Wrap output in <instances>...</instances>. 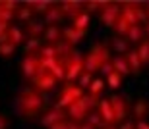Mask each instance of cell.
Segmentation results:
<instances>
[{"mask_svg":"<svg viewBox=\"0 0 149 129\" xmlns=\"http://www.w3.org/2000/svg\"><path fill=\"white\" fill-rule=\"evenodd\" d=\"M43 108V96L37 91H23L17 98V112L22 116H33Z\"/></svg>","mask_w":149,"mask_h":129,"instance_id":"6da1fadb","label":"cell"},{"mask_svg":"<svg viewBox=\"0 0 149 129\" xmlns=\"http://www.w3.org/2000/svg\"><path fill=\"white\" fill-rule=\"evenodd\" d=\"M109 62H111V60H109V48H107L105 45L97 43V45L91 48V52L85 56V69L95 73V71H99V69H103L105 64H109Z\"/></svg>","mask_w":149,"mask_h":129,"instance_id":"7a4b0ae2","label":"cell"},{"mask_svg":"<svg viewBox=\"0 0 149 129\" xmlns=\"http://www.w3.org/2000/svg\"><path fill=\"white\" fill-rule=\"evenodd\" d=\"M64 64H66V81L68 83H74V81L79 79V75L85 71V58H83L79 52H72V54L64 60Z\"/></svg>","mask_w":149,"mask_h":129,"instance_id":"3957f363","label":"cell"},{"mask_svg":"<svg viewBox=\"0 0 149 129\" xmlns=\"http://www.w3.org/2000/svg\"><path fill=\"white\" fill-rule=\"evenodd\" d=\"M79 98H83V89L79 85L68 83V85H64V89H62L60 96H58V106L60 108H70L74 102L79 100Z\"/></svg>","mask_w":149,"mask_h":129,"instance_id":"277c9868","label":"cell"},{"mask_svg":"<svg viewBox=\"0 0 149 129\" xmlns=\"http://www.w3.org/2000/svg\"><path fill=\"white\" fill-rule=\"evenodd\" d=\"M41 71H45V69H43V64H41V58H39V56L27 54V56L23 58V62H22V73H23V77L35 79Z\"/></svg>","mask_w":149,"mask_h":129,"instance_id":"5b68a950","label":"cell"},{"mask_svg":"<svg viewBox=\"0 0 149 129\" xmlns=\"http://www.w3.org/2000/svg\"><path fill=\"white\" fill-rule=\"evenodd\" d=\"M122 14H124L134 25H139V23L147 17L145 16V8H141V4H138V2H124V4H122Z\"/></svg>","mask_w":149,"mask_h":129,"instance_id":"8992f818","label":"cell"},{"mask_svg":"<svg viewBox=\"0 0 149 129\" xmlns=\"http://www.w3.org/2000/svg\"><path fill=\"white\" fill-rule=\"evenodd\" d=\"M56 81H58V79H56L50 71H47V69H45V71H41L37 77L33 79L35 91H37V93H49V91L54 89Z\"/></svg>","mask_w":149,"mask_h":129,"instance_id":"52a82bcc","label":"cell"},{"mask_svg":"<svg viewBox=\"0 0 149 129\" xmlns=\"http://www.w3.org/2000/svg\"><path fill=\"white\" fill-rule=\"evenodd\" d=\"M66 110H68V116H70V119H72V121H76V124L83 121V119L87 118V114H89V106H87L85 96H83V98H79V100H76L72 106L66 108Z\"/></svg>","mask_w":149,"mask_h":129,"instance_id":"ba28073f","label":"cell"},{"mask_svg":"<svg viewBox=\"0 0 149 129\" xmlns=\"http://www.w3.org/2000/svg\"><path fill=\"white\" fill-rule=\"evenodd\" d=\"M120 14H122L120 4H114V2H111V4L107 6L105 10L101 12V21L105 23L107 27H114L116 21H118V17H120Z\"/></svg>","mask_w":149,"mask_h":129,"instance_id":"9c48e42d","label":"cell"},{"mask_svg":"<svg viewBox=\"0 0 149 129\" xmlns=\"http://www.w3.org/2000/svg\"><path fill=\"white\" fill-rule=\"evenodd\" d=\"M60 121H64V112H62L60 106L50 108L49 112H47L43 118H41V124H43L47 129L52 127V125H56V124H60Z\"/></svg>","mask_w":149,"mask_h":129,"instance_id":"30bf717a","label":"cell"},{"mask_svg":"<svg viewBox=\"0 0 149 129\" xmlns=\"http://www.w3.org/2000/svg\"><path fill=\"white\" fill-rule=\"evenodd\" d=\"M99 114L103 121H105V127L107 125H114L116 124V118H114V110H112V104H111V98H105V100L99 102Z\"/></svg>","mask_w":149,"mask_h":129,"instance_id":"8fae6325","label":"cell"},{"mask_svg":"<svg viewBox=\"0 0 149 129\" xmlns=\"http://www.w3.org/2000/svg\"><path fill=\"white\" fill-rule=\"evenodd\" d=\"M17 12V2L14 0H2L0 2V23H10L12 16Z\"/></svg>","mask_w":149,"mask_h":129,"instance_id":"7c38bea8","label":"cell"},{"mask_svg":"<svg viewBox=\"0 0 149 129\" xmlns=\"http://www.w3.org/2000/svg\"><path fill=\"white\" fill-rule=\"evenodd\" d=\"M60 8H62V12H64V16L72 17V21L83 14L81 2H72V0H66V2H62V4H60Z\"/></svg>","mask_w":149,"mask_h":129,"instance_id":"4fadbf2b","label":"cell"},{"mask_svg":"<svg viewBox=\"0 0 149 129\" xmlns=\"http://www.w3.org/2000/svg\"><path fill=\"white\" fill-rule=\"evenodd\" d=\"M83 37H85V31H79V29L72 27V25L64 29V43L70 45V46L77 45L79 40H83Z\"/></svg>","mask_w":149,"mask_h":129,"instance_id":"5bb4252c","label":"cell"},{"mask_svg":"<svg viewBox=\"0 0 149 129\" xmlns=\"http://www.w3.org/2000/svg\"><path fill=\"white\" fill-rule=\"evenodd\" d=\"M45 39L49 40V45L54 46L56 43H60L64 39V29H60L58 25H49L47 31H45Z\"/></svg>","mask_w":149,"mask_h":129,"instance_id":"9a60e30c","label":"cell"},{"mask_svg":"<svg viewBox=\"0 0 149 129\" xmlns=\"http://www.w3.org/2000/svg\"><path fill=\"white\" fill-rule=\"evenodd\" d=\"M111 104H112V110H114L116 121H122V119L126 118V102H124V98L122 96H112Z\"/></svg>","mask_w":149,"mask_h":129,"instance_id":"2e32d148","label":"cell"},{"mask_svg":"<svg viewBox=\"0 0 149 129\" xmlns=\"http://www.w3.org/2000/svg\"><path fill=\"white\" fill-rule=\"evenodd\" d=\"M62 17H64V12H62V8H60V4L56 6V4H52L49 8V10L45 12V21L47 23H50V25H56V23L60 21Z\"/></svg>","mask_w":149,"mask_h":129,"instance_id":"e0dca14e","label":"cell"},{"mask_svg":"<svg viewBox=\"0 0 149 129\" xmlns=\"http://www.w3.org/2000/svg\"><path fill=\"white\" fill-rule=\"evenodd\" d=\"M6 43H10L12 46H19L23 43V33L22 29L16 27V25H10L8 29V35H6Z\"/></svg>","mask_w":149,"mask_h":129,"instance_id":"ac0fdd59","label":"cell"},{"mask_svg":"<svg viewBox=\"0 0 149 129\" xmlns=\"http://www.w3.org/2000/svg\"><path fill=\"white\" fill-rule=\"evenodd\" d=\"M126 60H128V66H130V71H132V73H139V71H141L143 62H141L138 50H130L126 54Z\"/></svg>","mask_w":149,"mask_h":129,"instance_id":"d6986e66","label":"cell"},{"mask_svg":"<svg viewBox=\"0 0 149 129\" xmlns=\"http://www.w3.org/2000/svg\"><path fill=\"white\" fill-rule=\"evenodd\" d=\"M111 62H112V66H114V71L120 73L122 77H124V75H128V73H132V71H130V66H128L126 56H114Z\"/></svg>","mask_w":149,"mask_h":129,"instance_id":"ffe728a7","label":"cell"},{"mask_svg":"<svg viewBox=\"0 0 149 129\" xmlns=\"http://www.w3.org/2000/svg\"><path fill=\"white\" fill-rule=\"evenodd\" d=\"M147 114H149V102L145 100V98H139V100L134 104V116H136L139 121H143Z\"/></svg>","mask_w":149,"mask_h":129,"instance_id":"44dd1931","label":"cell"},{"mask_svg":"<svg viewBox=\"0 0 149 129\" xmlns=\"http://www.w3.org/2000/svg\"><path fill=\"white\" fill-rule=\"evenodd\" d=\"M132 27H134V23L130 21L124 14H120V17H118V21H116V25H114V31L118 35H128Z\"/></svg>","mask_w":149,"mask_h":129,"instance_id":"7402d4cb","label":"cell"},{"mask_svg":"<svg viewBox=\"0 0 149 129\" xmlns=\"http://www.w3.org/2000/svg\"><path fill=\"white\" fill-rule=\"evenodd\" d=\"M25 31H27L29 39H37V40H39V37H41V35H43L47 29L43 27V23H41V21H29L27 27H25Z\"/></svg>","mask_w":149,"mask_h":129,"instance_id":"603a6c76","label":"cell"},{"mask_svg":"<svg viewBox=\"0 0 149 129\" xmlns=\"http://www.w3.org/2000/svg\"><path fill=\"white\" fill-rule=\"evenodd\" d=\"M25 4L33 12H47L50 6H52V2H49V0H27Z\"/></svg>","mask_w":149,"mask_h":129,"instance_id":"cb8c5ba5","label":"cell"},{"mask_svg":"<svg viewBox=\"0 0 149 129\" xmlns=\"http://www.w3.org/2000/svg\"><path fill=\"white\" fill-rule=\"evenodd\" d=\"M39 54H41V58H43V60H58V58H60V56H58V48H56V46H52V45L43 46Z\"/></svg>","mask_w":149,"mask_h":129,"instance_id":"d4e9b609","label":"cell"},{"mask_svg":"<svg viewBox=\"0 0 149 129\" xmlns=\"http://www.w3.org/2000/svg\"><path fill=\"white\" fill-rule=\"evenodd\" d=\"M89 21H91V17H89V14L87 12H83L79 17H76L72 21V27H76V29H79V31H85V29L89 27Z\"/></svg>","mask_w":149,"mask_h":129,"instance_id":"484cf974","label":"cell"},{"mask_svg":"<svg viewBox=\"0 0 149 129\" xmlns=\"http://www.w3.org/2000/svg\"><path fill=\"white\" fill-rule=\"evenodd\" d=\"M103 91H105V81L103 79H93V83L89 85V95L95 96V98H99L103 95Z\"/></svg>","mask_w":149,"mask_h":129,"instance_id":"4316f807","label":"cell"},{"mask_svg":"<svg viewBox=\"0 0 149 129\" xmlns=\"http://www.w3.org/2000/svg\"><path fill=\"white\" fill-rule=\"evenodd\" d=\"M143 33H145V31L139 27V25H134L126 37H128V40H130V43H139V45H141V43H143V40H141V39H143Z\"/></svg>","mask_w":149,"mask_h":129,"instance_id":"83f0119b","label":"cell"},{"mask_svg":"<svg viewBox=\"0 0 149 129\" xmlns=\"http://www.w3.org/2000/svg\"><path fill=\"white\" fill-rule=\"evenodd\" d=\"M31 16H33V10H31L27 4H25V6H19V8H17V12H16V17L19 19V21H29V19H31Z\"/></svg>","mask_w":149,"mask_h":129,"instance_id":"f1b7e54d","label":"cell"},{"mask_svg":"<svg viewBox=\"0 0 149 129\" xmlns=\"http://www.w3.org/2000/svg\"><path fill=\"white\" fill-rule=\"evenodd\" d=\"M122 75L120 73H111V75H107V85H109V87H111V89H118V87H120L122 85Z\"/></svg>","mask_w":149,"mask_h":129,"instance_id":"f546056e","label":"cell"},{"mask_svg":"<svg viewBox=\"0 0 149 129\" xmlns=\"http://www.w3.org/2000/svg\"><path fill=\"white\" fill-rule=\"evenodd\" d=\"M112 48H114L118 54H122V52H130V46H128L126 40H122V39H112Z\"/></svg>","mask_w":149,"mask_h":129,"instance_id":"4dcf8cb0","label":"cell"},{"mask_svg":"<svg viewBox=\"0 0 149 129\" xmlns=\"http://www.w3.org/2000/svg\"><path fill=\"white\" fill-rule=\"evenodd\" d=\"M41 48H43V46L39 45V40L37 39H29L27 43H25V50H27V54H37V52H41Z\"/></svg>","mask_w":149,"mask_h":129,"instance_id":"1f68e13d","label":"cell"},{"mask_svg":"<svg viewBox=\"0 0 149 129\" xmlns=\"http://www.w3.org/2000/svg\"><path fill=\"white\" fill-rule=\"evenodd\" d=\"M138 54L139 58H141V62H149V40H143L141 45L138 46Z\"/></svg>","mask_w":149,"mask_h":129,"instance_id":"d6a6232c","label":"cell"},{"mask_svg":"<svg viewBox=\"0 0 149 129\" xmlns=\"http://www.w3.org/2000/svg\"><path fill=\"white\" fill-rule=\"evenodd\" d=\"M14 52H16V46H12L10 43H0V56L2 58L14 56Z\"/></svg>","mask_w":149,"mask_h":129,"instance_id":"836d02e7","label":"cell"},{"mask_svg":"<svg viewBox=\"0 0 149 129\" xmlns=\"http://www.w3.org/2000/svg\"><path fill=\"white\" fill-rule=\"evenodd\" d=\"M111 4V2H105V0H93V2H87V12H97V10H101V8H103V10H105L107 6Z\"/></svg>","mask_w":149,"mask_h":129,"instance_id":"e575fe53","label":"cell"},{"mask_svg":"<svg viewBox=\"0 0 149 129\" xmlns=\"http://www.w3.org/2000/svg\"><path fill=\"white\" fill-rule=\"evenodd\" d=\"M91 75H93V73L87 71V69L79 75V79H77V81H79V87H81V89H89V85L93 83V81H91Z\"/></svg>","mask_w":149,"mask_h":129,"instance_id":"d590c367","label":"cell"},{"mask_svg":"<svg viewBox=\"0 0 149 129\" xmlns=\"http://www.w3.org/2000/svg\"><path fill=\"white\" fill-rule=\"evenodd\" d=\"M91 125H95V127H105V121H103V118H101V114L97 112V114H93L91 112V116H89V119H87Z\"/></svg>","mask_w":149,"mask_h":129,"instance_id":"8d00e7d4","label":"cell"},{"mask_svg":"<svg viewBox=\"0 0 149 129\" xmlns=\"http://www.w3.org/2000/svg\"><path fill=\"white\" fill-rule=\"evenodd\" d=\"M8 29H10V23H0V43H6Z\"/></svg>","mask_w":149,"mask_h":129,"instance_id":"74e56055","label":"cell"},{"mask_svg":"<svg viewBox=\"0 0 149 129\" xmlns=\"http://www.w3.org/2000/svg\"><path fill=\"white\" fill-rule=\"evenodd\" d=\"M103 73H105V75H111V73H114V66H112V62L105 64V67H103Z\"/></svg>","mask_w":149,"mask_h":129,"instance_id":"f35d334b","label":"cell"},{"mask_svg":"<svg viewBox=\"0 0 149 129\" xmlns=\"http://www.w3.org/2000/svg\"><path fill=\"white\" fill-rule=\"evenodd\" d=\"M68 124H70V121H60V124L52 125V127H49V129H68Z\"/></svg>","mask_w":149,"mask_h":129,"instance_id":"ab89813d","label":"cell"},{"mask_svg":"<svg viewBox=\"0 0 149 129\" xmlns=\"http://www.w3.org/2000/svg\"><path fill=\"white\" fill-rule=\"evenodd\" d=\"M6 127H8V119L4 116H0V129H6Z\"/></svg>","mask_w":149,"mask_h":129,"instance_id":"60d3db41","label":"cell"},{"mask_svg":"<svg viewBox=\"0 0 149 129\" xmlns=\"http://www.w3.org/2000/svg\"><path fill=\"white\" fill-rule=\"evenodd\" d=\"M79 129H97V127H95V125H91L89 121H85V124H81V127H79Z\"/></svg>","mask_w":149,"mask_h":129,"instance_id":"b9f144b4","label":"cell"},{"mask_svg":"<svg viewBox=\"0 0 149 129\" xmlns=\"http://www.w3.org/2000/svg\"><path fill=\"white\" fill-rule=\"evenodd\" d=\"M136 129H149V124H145V121H138V127Z\"/></svg>","mask_w":149,"mask_h":129,"instance_id":"7bdbcfd3","label":"cell"},{"mask_svg":"<svg viewBox=\"0 0 149 129\" xmlns=\"http://www.w3.org/2000/svg\"><path fill=\"white\" fill-rule=\"evenodd\" d=\"M122 129H134V125L132 124H124V125H122Z\"/></svg>","mask_w":149,"mask_h":129,"instance_id":"ee69618b","label":"cell"},{"mask_svg":"<svg viewBox=\"0 0 149 129\" xmlns=\"http://www.w3.org/2000/svg\"><path fill=\"white\" fill-rule=\"evenodd\" d=\"M145 16H147V19H149V4H147V8H145Z\"/></svg>","mask_w":149,"mask_h":129,"instance_id":"f6af8a7d","label":"cell"},{"mask_svg":"<svg viewBox=\"0 0 149 129\" xmlns=\"http://www.w3.org/2000/svg\"><path fill=\"white\" fill-rule=\"evenodd\" d=\"M145 33L149 35V21H147V25H145Z\"/></svg>","mask_w":149,"mask_h":129,"instance_id":"bcb514c9","label":"cell"},{"mask_svg":"<svg viewBox=\"0 0 149 129\" xmlns=\"http://www.w3.org/2000/svg\"><path fill=\"white\" fill-rule=\"evenodd\" d=\"M105 129H116V127H112V125H109V127H105Z\"/></svg>","mask_w":149,"mask_h":129,"instance_id":"7dc6e473","label":"cell"}]
</instances>
